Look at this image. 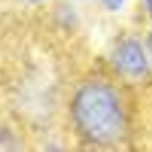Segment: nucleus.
<instances>
[{"label": "nucleus", "instance_id": "nucleus-6", "mask_svg": "<svg viewBox=\"0 0 152 152\" xmlns=\"http://www.w3.org/2000/svg\"><path fill=\"white\" fill-rule=\"evenodd\" d=\"M31 1H36V0H31Z\"/></svg>", "mask_w": 152, "mask_h": 152}, {"label": "nucleus", "instance_id": "nucleus-1", "mask_svg": "<svg viewBox=\"0 0 152 152\" xmlns=\"http://www.w3.org/2000/svg\"><path fill=\"white\" fill-rule=\"evenodd\" d=\"M73 115L79 130L98 144H112L121 137L123 117L110 90L93 85L83 88L73 103Z\"/></svg>", "mask_w": 152, "mask_h": 152}, {"label": "nucleus", "instance_id": "nucleus-4", "mask_svg": "<svg viewBox=\"0 0 152 152\" xmlns=\"http://www.w3.org/2000/svg\"><path fill=\"white\" fill-rule=\"evenodd\" d=\"M149 47H150V50L152 52V34L150 36V39H149Z\"/></svg>", "mask_w": 152, "mask_h": 152}, {"label": "nucleus", "instance_id": "nucleus-3", "mask_svg": "<svg viewBox=\"0 0 152 152\" xmlns=\"http://www.w3.org/2000/svg\"><path fill=\"white\" fill-rule=\"evenodd\" d=\"M124 0H104L105 4L107 5L110 9H117L119 7Z\"/></svg>", "mask_w": 152, "mask_h": 152}, {"label": "nucleus", "instance_id": "nucleus-2", "mask_svg": "<svg viewBox=\"0 0 152 152\" xmlns=\"http://www.w3.org/2000/svg\"><path fill=\"white\" fill-rule=\"evenodd\" d=\"M116 61L122 71L133 76L144 73L147 67L145 54L134 41H127L119 47Z\"/></svg>", "mask_w": 152, "mask_h": 152}, {"label": "nucleus", "instance_id": "nucleus-5", "mask_svg": "<svg viewBox=\"0 0 152 152\" xmlns=\"http://www.w3.org/2000/svg\"><path fill=\"white\" fill-rule=\"evenodd\" d=\"M148 3H149L150 9H151V11H152V0H148Z\"/></svg>", "mask_w": 152, "mask_h": 152}]
</instances>
